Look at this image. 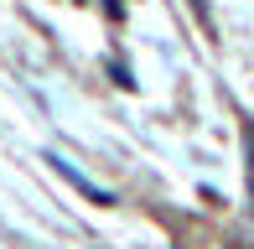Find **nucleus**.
Listing matches in <instances>:
<instances>
[{
    "label": "nucleus",
    "mask_w": 254,
    "mask_h": 249,
    "mask_svg": "<svg viewBox=\"0 0 254 249\" xmlns=\"http://www.w3.org/2000/svg\"><path fill=\"white\" fill-rule=\"evenodd\" d=\"M52 166H57V172H63V177H67V182H73L78 192H88L94 202H109V192H99L94 182H88V177H78V172H73V161H57V156H52Z\"/></svg>",
    "instance_id": "1"
},
{
    "label": "nucleus",
    "mask_w": 254,
    "mask_h": 249,
    "mask_svg": "<svg viewBox=\"0 0 254 249\" xmlns=\"http://www.w3.org/2000/svg\"><path fill=\"white\" fill-rule=\"evenodd\" d=\"M104 5H109V16H120V0H104Z\"/></svg>",
    "instance_id": "2"
}]
</instances>
